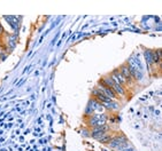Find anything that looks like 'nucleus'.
Segmentation results:
<instances>
[{"label": "nucleus", "instance_id": "9d476101", "mask_svg": "<svg viewBox=\"0 0 162 151\" xmlns=\"http://www.w3.org/2000/svg\"><path fill=\"white\" fill-rule=\"evenodd\" d=\"M2 33V28H1V24H0V35Z\"/></svg>", "mask_w": 162, "mask_h": 151}, {"label": "nucleus", "instance_id": "0eeeda50", "mask_svg": "<svg viewBox=\"0 0 162 151\" xmlns=\"http://www.w3.org/2000/svg\"><path fill=\"white\" fill-rule=\"evenodd\" d=\"M145 60H146V63H147L148 69H152V65H153V62H152V56H151V50H145L144 53Z\"/></svg>", "mask_w": 162, "mask_h": 151}, {"label": "nucleus", "instance_id": "1a4fd4ad", "mask_svg": "<svg viewBox=\"0 0 162 151\" xmlns=\"http://www.w3.org/2000/svg\"><path fill=\"white\" fill-rule=\"evenodd\" d=\"M112 139H113L112 135H107V134H105L103 136H101L100 139H99V142H100V143H109L110 141H112Z\"/></svg>", "mask_w": 162, "mask_h": 151}, {"label": "nucleus", "instance_id": "6e6552de", "mask_svg": "<svg viewBox=\"0 0 162 151\" xmlns=\"http://www.w3.org/2000/svg\"><path fill=\"white\" fill-rule=\"evenodd\" d=\"M151 56H152V62H153V64H160V63H161V58L158 56L156 50H152V52H151Z\"/></svg>", "mask_w": 162, "mask_h": 151}, {"label": "nucleus", "instance_id": "f03ea898", "mask_svg": "<svg viewBox=\"0 0 162 151\" xmlns=\"http://www.w3.org/2000/svg\"><path fill=\"white\" fill-rule=\"evenodd\" d=\"M102 81H103L108 87L112 88L117 95H121V96H124V95H125V88H124L123 86H121V85H117L116 82H114L110 77H103L102 78Z\"/></svg>", "mask_w": 162, "mask_h": 151}, {"label": "nucleus", "instance_id": "7ed1b4c3", "mask_svg": "<svg viewBox=\"0 0 162 151\" xmlns=\"http://www.w3.org/2000/svg\"><path fill=\"white\" fill-rule=\"evenodd\" d=\"M107 123V116L103 115V113H99V115H93L90 119V125L92 126H102V125H106Z\"/></svg>", "mask_w": 162, "mask_h": 151}, {"label": "nucleus", "instance_id": "f257e3e1", "mask_svg": "<svg viewBox=\"0 0 162 151\" xmlns=\"http://www.w3.org/2000/svg\"><path fill=\"white\" fill-rule=\"evenodd\" d=\"M98 89L101 92L102 94L105 95L106 97L110 98V100H113V101L118 97V95H117L110 87H108V86H107V85L102 81V79H101V80H99V82H98Z\"/></svg>", "mask_w": 162, "mask_h": 151}, {"label": "nucleus", "instance_id": "423d86ee", "mask_svg": "<svg viewBox=\"0 0 162 151\" xmlns=\"http://www.w3.org/2000/svg\"><path fill=\"white\" fill-rule=\"evenodd\" d=\"M118 71H120L121 74H122V76L125 78V80L129 82V85L133 82V78H132V76H131L130 70H129V68H128L127 64H123V65H121V68H120V70H118Z\"/></svg>", "mask_w": 162, "mask_h": 151}, {"label": "nucleus", "instance_id": "20e7f679", "mask_svg": "<svg viewBox=\"0 0 162 151\" xmlns=\"http://www.w3.org/2000/svg\"><path fill=\"white\" fill-rule=\"evenodd\" d=\"M110 78H112V80L114 81V82H116L117 85H121V86H127V85H129V82H128L127 80H125V78L121 74V72L118 71V69H116V70H114L112 73H110L109 76Z\"/></svg>", "mask_w": 162, "mask_h": 151}, {"label": "nucleus", "instance_id": "39448f33", "mask_svg": "<svg viewBox=\"0 0 162 151\" xmlns=\"http://www.w3.org/2000/svg\"><path fill=\"white\" fill-rule=\"evenodd\" d=\"M108 129H109V127H108V125H102V126H97L94 127L93 129H92V133H91V136L94 137V139H97V140H99L101 136H103L107 132H108Z\"/></svg>", "mask_w": 162, "mask_h": 151}]
</instances>
